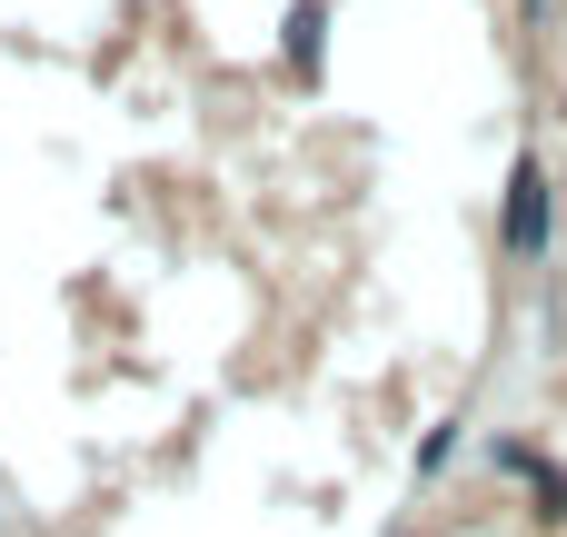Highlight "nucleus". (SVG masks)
<instances>
[{
  "instance_id": "f257e3e1",
  "label": "nucleus",
  "mask_w": 567,
  "mask_h": 537,
  "mask_svg": "<svg viewBox=\"0 0 567 537\" xmlns=\"http://www.w3.org/2000/svg\"><path fill=\"white\" fill-rule=\"evenodd\" d=\"M498 239H508L518 259H538V249H548V169H538V159H518V169H508V219H498Z\"/></svg>"
}]
</instances>
